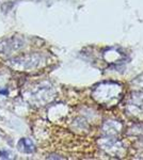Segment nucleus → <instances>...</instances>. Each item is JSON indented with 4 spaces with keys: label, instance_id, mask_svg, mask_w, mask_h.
Listing matches in <instances>:
<instances>
[{
    "label": "nucleus",
    "instance_id": "nucleus-1",
    "mask_svg": "<svg viewBox=\"0 0 143 160\" xmlns=\"http://www.w3.org/2000/svg\"><path fill=\"white\" fill-rule=\"evenodd\" d=\"M18 148L22 152L24 153H32L33 149H34V146H33L32 142H31L29 139H20L18 141Z\"/></svg>",
    "mask_w": 143,
    "mask_h": 160
},
{
    "label": "nucleus",
    "instance_id": "nucleus-2",
    "mask_svg": "<svg viewBox=\"0 0 143 160\" xmlns=\"http://www.w3.org/2000/svg\"><path fill=\"white\" fill-rule=\"evenodd\" d=\"M0 158L9 159L10 158V153L7 151H0Z\"/></svg>",
    "mask_w": 143,
    "mask_h": 160
},
{
    "label": "nucleus",
    "instance_id": "nucleus-3",
    "mask_svg": "<svg viewBox=\"0 0 143 160\" xmlns=\"http://www.w3.org/2000/svg\"><path fill=\"white\" fill-rule=\"evenodd\" d=\"M0 94H4V95H7V94H8V91H7V90H4V91H3V90H0Z\"/></svg>",
    "mask_w": 143,
    "mask_h": 160
}]
</instances>
